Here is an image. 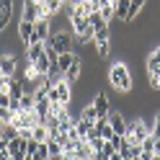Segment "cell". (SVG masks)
I'll list each match as a JSON object with an SVG mask.
<instances>
[{
    "mask_svg": "<svg viewBox=\"0 0 160 160\" xmlns=\"http://www.w3.org/2000/svg\"><path fill=\"white\" fill-rule=\"evenodd\" d=\"M108 83H111L114 91L119 93H129L132 91V72L124 62H114L111 70H108Z\"/></svg>",
    "mask_w": 160,
    "mask_h": 160,
    "instance_id": "obj_1",
    "label": "cell"
},
{
    "mask_svg": "<svg viewBox=\"0 0 160 160\" xmlns=\"http://www.w3.org/2000/svg\"><path fill=\"white\" fill-rule=\"evenodd\" d=\"M127 142L129 145H142V139L150 137V122L145 119H134V122H129V129H127Z\"/></svg>",
    "mask_w": 160,
    "mask_h": 160,
    "instance_id": "obj_2",
    "label": "cell"
},
{
    "mask_svg": "<svg viewBox=\"0 0 160 160\" xmlns=\"http://www.w3.org/2000/svg\"><path fill=\"white\" fill-rule=\"evenodd\" d=\"M49 101L52 103H65L70 106V101H72V83H67V80H57V85L49 88Z\"/></svg>",
    "mask_w": 160,
    "mask_h": 160,
    "instance_id": "obj_3",
    "label": "cell"
},
{
    "mask_svg": "<svg viewBox=\"0 0 160 160\" xmlns=\"http://www.w3.org/2000/svg\"><path fill=\"white\" fill-rule=\"evenodd\" d=\"M72 34H67V31H54L52 36H49V47L57 49V54H65V52H72Z\"/></svg>",
    "mask_w": 160,
    "mask_h": 160,
    "instance_id": "obj_4",
    "label": "cell"
},
{
    "mask_svg": "<svg viewBox=\"0 0 160 160\" xmlns=\"http://www.w3.org/2000/svg\"><path fill=\"white\" fill-rule=\"evenodd\" d=\"M49 36H52V18H39L34 23V36L28 44H36V42H49Z\"/></svg>",
    "mask_w": 160,
    "mask_h": 160,
    "instance_id": "obj_5",
    "label": "cell"
},
{
    "mask_svg": "<svg viewBox=\"0 0 160 160\" xmlns=\"http://www.w3.org/2000/svg\"><path fill=\"white\" fill-rule=\"evenodd\" d=\"M91 106L96 108V114H98V119H106L108 114H111V101H108V96H106L103 91H98V93H93V101H91Z\"/></svg>",
    "mask_w": 160,
    "mask_h": 160,
    "instance_id": "obj_6",
    "label": "cell"
},
{
    "mask_svg": "<svg viewBox=\"0 0 160 160\" xmlns=\"http://www.w3.org/2000/svg\"><path fill=\"white\" fill-rule=\"evenodd\" d=\"M108 119V124H111V129H114V134H127V129H129V122H127V116L122 114V111H111L106 116Z\"/></svg>",
    "mask_w": 160,
    "mask_h": 160,
    "instance_id": "obj_7",
    "label": "cell"
},
{
    "mask_svg": "<svg viewBox=\"0 0 160 160\" xmlns=\"http://www.w3.org/2000/svg\"><path fill=\"white\" fill-rule=\"evenodd\" d=\"M26 142H28V139H23V137L8 139V152H11L13 160H23V155H26Z\"/></svg>",
    "mask_w": 160,
    "mask_h": 160,
    "instance_id": "obj_8",
    "label": "cell"
},
{
    "mask_svg": "<svg viewBox=\"0 0 160 160\" xmlns=\"http://www.w3.org/2000/svg\"><path fill=\"white\" fill-rule=\"evenodd\" d=\"M93 42H96V54L101 59L111 54V34H98L93 36Z\"/></svg>",
    "mask_w": 160,
    "mask_h": 160,
    "instance_id": "obj_9",
    "label": "cell"
},
{
    "mask_svg": "<svg viewBox=\"0 0 160 160\" xmlns=\"http://www.w3.org/2000/svg\"><path fill=\"white\" fill-rule=\"evenodd\" d=\"M39 16H42V8H39V3L26 0V3H23V16H21V21H31V23H36Z\"/></svg>",
    "mask_w": 160,
    "mask_h": 160,
    "instance_id": "obj_10",
    "label": "cell"
},
{
    "mask_svg": "<svg viewBox=\"0 0 160 160\" xmlns=\"http://www.w3.org/2000/svg\"><path fill=\"white\" fill-rule=\"evenodd\" d=\"M31 36H34V23L31 21H18V39H21L23 47H28Z\"/></svg>",
    "mask_w": 160,
    "mask_h": 160,
    "instance_id": "obj_11",
    "label": "cell"
},
{
    "mask_svg": "<svg viewBox=\"0 0 160 160\" xmlns=\"http://www.w3.org/2000/svg\"><path fill=\"white\" fill-rule=\"evenodd\" d=\"M80 75H83V59L78 57L75 62L65 70V80H67V83H75V80H80Z\"/></svg>",
    "mask_w": 160,
    "mask_h": 160,
    "instance_id": "obj_12",
    "label": "cell"
},
{
    "mask_svg": "<svg viewBox=\"0 0 160 160\" xmlns=\"http://www.w3.org/2000/svg\"><path fill=\"white\" fill-rule=\"evenodd\" d=\"M16 67H18V62H16V57H13V54H3V57H0V70H3V75L13 78Z\"/></svg>",
    "mask_w": 160,
    "mask_h": 160,
    "instance_id": "obj_13",
    "label": "cell"
},
{
    "mask_svg": "<svg viewBox=\"0 0 160 160\" xmlns=\"http://www.w3.org/2000/svg\"><path fill=\"white\" fill-rule=\"evenodd\" d=\"M93 152H96V150L91 147V142H88L85 137L75 145V155H78V158H83V160H91V158H93Z\"/></svg>",
    "mask_w": 160,
    "mask_h": 160,
    "instance_id": "obj_14",
    "label": "cell"
},
{
    "mask_svg": "<svg viewBox=\"0 0 160 160\" xmlns=\"http://www.w3.org/2000/svg\"><path fill=\"white\" fill-rule=\"evenodd\" d=\"M44 52H47V44H44V42H36V44H28V47H26V57H28L26 62H34V59H39V57L44 54Z\"/></svg>",
    "mask_w": 160,
    "mask_h": 160,
    "instance_id": "obj_15",
    "label": "cell"
},
{
    "mask_svg": "<svg viewBox=\"0 0 160 160\" xmlns=\"http://www.w3.org/2000/svg\"><path fill=\"white\" fill-rule=\"evenodd\" d=\"M23 93H26V85L21 83V80H13L11 78V83H8V96H11L13 101H21Z\"/></svg>",
    "mask_w": 160,
    "mask_h": 160,
    "instance_id": "obj_16",
    "label": "cell"
},
{
    "mask_svg": "<svg viewBox=\"0 0 160 160\" xmlns=\"http://www.w3.org/2000/svg\"><path fill=\"white\" fill-rule=\"evenodd\" d=\"M93 127H96V132H98L101 139H111L114 137V129H111V124H108V119H98Z\"/></svg>",
    "mask_w": 160,
    "mask_h": 160,
    "instance_id": "obj_17",
    "label": "cell"
},
{
    "mask_svg": "<svg viewBox=\"0 0 160 160\" xmlns=\"http://www.w3.org/2000/svg\"><path fill=\"white\" fill-rule=\"evenodd\" d=\"M147 72H160V47H155L147 57Z\"/></svg>",
    "mask_w": 160,
    "mask_h": 160,
    "instance_id": "obj_18",
    "label": "cell"
},
{
    "mask_svg": "<svg viewBox=\"0 0 160 160\" xmlns=\"http://www.w3.org/2000/svg\"><path fill=\"white\" fill-rule=\"evenodd\" d=\"M114 18L119 21H127V13H129V0H114Z\"/></svg>",
    "mask_w": 160,
    "mask_h": 160,
    "instance_id": "obj_19",
    "label": "cell"
},
{
    "mask_svg": "<svg viewBox=\"0 0 160 160\" xmlns=\"http://www.w3.org/2000/svg\"><path fill=\"white\" fill-rule=\"evenodd\" d=\"M78 119H83V122H91V124H96L98 122V114H96V108L91 106V103H88V106H83V108H80V116Z\"/></svg>",
    "mask_w": 160,
    "mask_h": 160,
    "instance_id": "obj_20",
    "label": "cell"
},
{
    "mask_svg": "<svg viewBox=\"0 0 160 160\" xmlns=\"http://www.w3.org/2000/svg\"><path fill=\"white\" fill-rule=\"evenodd\" d=\"M147 3V0H129V13H127V21H134V18L139 16V11H142V5Z\"/></svg>",
    "mask_w": 160,
    "mask_h": 160,
    "instance_id": "obj_21",
    "label": "cell"
},
{
    "mask_svg": "<svg viewBox=\"0 0 160 160\" xmlns=\"http://www.w3.org/2000/svg\"><path fill=\"white\" fill-rule=\"evenodd\" d=\"M36 106V98H34V91H26L21 96V111H34Z\"/></svg>",
    "mask_w": 160,
    "mask_h": 160,
    "instance_id": "obj_22",
    "label": "cell"
},
{
    "mask_svg": "<svg viewBox=\"0 0 160 160\" xmlns=\"http://www.w3.org/2000/svg\"><path fill=\"white\" fill-rule=\"evenodd\" d=\"M31 134H34L36 142H47V139H49V129H47V124H36L31 129Z\"/></svg>",
    "mask_w": 160,
    "mask_h": 160,
    "instance_id": "obj_23",
    "label": "cell"
},
{
    "mask_svg": "<svg viewBox=\"0 0 160 160\" xmlns=\"http://www.w3.org/2000/svg\"><path fill=\"white\" fill-rule=\"evenodd\" d=\"M31 65H34V67H36L42 75H49V57H47V52H44L42 57H39V59H34Z\"/></svg>",
    "mask_w": 160,
    "mask_h": 160,
    "instance_id": "obj_24",
    "label": "cell"
},
{
    "mask_svg": "<svg viewBox=\"0 0 160 160\" xmlns=\"http://www.w3.org/2000/svg\"><path fill=\"white\" fill-rule=\"evenodd\" d=\"M11 23V5H0V31H5Z\"/></svg>",
    "mask_w": 160,
    "mask_h": 160,
    "instance_id": "obj_25",
    "label": "cell"
},
{
    "mask_svg": "<svg viewBox=\"0 0 160 160\" xmlns=\"http://www.w3.org/2000/svg\"><path fill=\"white\" fill-rule=\"evenodd\" d=\"M0 137H3V139H13V137H18V127H13V124H3V127H0Z\"/></svg>",
    "mask_w": 160,
    "mask_h": 160,
    "instance_id": "obj_26",
    "label": "cell"
},
{
    "mask_svg": "<svg viewBox=\"0 0 160 160\" xmlns=\"http://www.w3.org/2000/svg\"><path fill=\"white\" fill-rule=\"evenodd\" d=\"M34 111L39 114V119H44V116L49 114V98H42V101H36V106H34Z\"/></svg>",
    "mask_w": 160,
    "mask_h": 160,
    "instance_id": "obj_27",
    "label": "cell"
},
{
    "mask_svg": "<svg viewBox=\"0 0 160 160\" xmlns=\"http://www.w3.org/2000/svg\"><path fill=\"white\" fill-rule=\"evenodd\" d=\"M150 137L160 139V111L152 116V122H150Z\"/></svg>",
    "mask_w": 160,
    "mask_h": 160,
    "instance_id": "obj_28",
    "label": "cell"
},
{
    "mask_svg": "<svg viewBox=\"0 0 160 160\" xmlns=\"http://www.w3.org/2000/svg\"><path fill=\"white\" fill-rule=\"evenodd\" d=\"M75 129H78L80 137H85V134L93 129V124H91V122H83V119H78V122H75Z\"/></svg>",
    "mask_w": 160,
    "mask_h": 160,
    "instance_id": "obj_29",
    "label": "cell"
},
{
    "mask_svg": "<svg viewBox=\"0 0 160 160\" xmlns=\"http://www.w3.org/2000/svg\"><path fill=\"white\" fill-rule=\"evenodd\" d=\"M47 150H49V158H52V155H62V147H59V142H57V139H52V137L47 139Z\"/></svg>",
    "mask_w": 160,
    "mask_h": 160,
    "instance_id": "obj_30",
    "label": "cell"
},
{
    "mask_svg": "<svg viewBox=\"0 0 160 160\" xmlns=\"http://www.w3.org/2000/svg\"><path fill=\"white\" fill-rule=\"evenodd\" d=\"M98 13H101V18H106V21H111V18L116 16V13H114V5H111V3H103Z\"/></svg>",
    "mask_w": 160,
    "mask_h": 160,
    "instance_id": "obj_31",
    "label": "cell"
},
{
    "mask_svg": "<svg viewBox=\"0 0 160 160\" xmlns=\"http://www.w3.org/2000/svg\"><path fill=\"white\" fill-rule=\"evenodd\" d=\"M13 111H11V108H3V106H0V124H11L13 122Z\"/></svg>",
    "mask_w": 160,
    "mask_h": 160,
    "instance_id": "obj_32",
    "label": "cell"
},
{
    "mask_svg": "<svg viewBox=\"0 0 160 160\" xmlns=\"http://www.w3.org/2000/svg\"><path fill=\"white\" fill-rule=\"evenodd\" d=\"M11 101H13V98L8 96V91H3V93H0V106H3V108H11Z\"/></svg>",
    "mask_w": 160,
    "mask_h": 160,
    "instance_id": "obj_33",
    "label": "cell"
},
{
    "mask_svg": "<svg viewBox=\"0 0 160 160\" xmlns=\"http://www.w3.org/2000/svg\"><path fill=\"white\" fill-rule=\"evenodd\" d=\"M145 150V152H152V137H147V139H142V145H139Z\"/></svg>",
    "mask_w": 160,
    "mask_h": 160,
    "instance_id": "obj_34",
    "label": "cell"
},
{
    "mask_svg": "<svg viewBox=\"0 0 160 160\" xmlns=\"http://www.w3.org/2000/svg\"><path fill=\"white\" fill-rule=\"evenodd\" d=\"M152 155H160V139L152 137Z\"/></svg>",
    "mask_w": 160,
    "mask_h": 160,
    "instance_id": "obj_35",
    "label": "cell"
},
{
    "mask_svg": "<svg viewBox=\"0 0 160 160\" xmlns=\"http://www.w3.org/2000/svg\"><path fill=\"white\" fill-rule=\"evenodd\" d=\"M108 160H124V155H122V152H114V155L108 158Z\"/></svg>",
    "mask_w": 160,
    "mask_h": 160,
    "instance_id": "obj_36",
    "label": "cell"
},
{
    "mask_svg": "<svg viewBox=\"0 0 160 160\" xmlns=\"http://www.w3.org/2000/svg\"><path fill=\"white\" fill-rule=\"evenodd\" d=\"M70 5H80V3H85V0H67Z\"/></svg>",
    "mask_w": 160,
    "mask_h": 160,
    "instance_id": "obj_37",
    "label": "cell"
},
{
    "mask_svg": "<svg viewBox=\"0 0 160 160\" xmlns=\"http://www.w3.org/2000/svg\"><path fill=\"white\" fill-rule=\"evenodd\" d=\"M0 5H11V0H0Z\"/></svg>",
    "mask_w": 160,
    "mask_h": 160,
    "instance_id": "obj_38",
    "label": "cell"
},
{
    "mask_svg": "<svg viewBox=\"0 0 160 160\" xmlns=\"http://www.w3.org/2000/svg\"><path fill=\"white\" fill-rule=\"evenodd\" d=\"M152 160H160V155H152Z\"/></svg>",
    "mask_w": 160,
    "mask_h": 160,
    "instance_id": "obj_39",
    "label": "cell"
},
{
    "mask_svg": "<svg viewBox=\"0 0 160 160\" xmlns=\"http://www.w3.org/2000/svg\"><path fill=\"white\" fill-rule=\"evenodd\" d=\"M31 3H44V0H31Z\"/></svg>",
    "mask_w": 160,
    "mask_h": 160,
    "instance_id": "obj_40",
    "label": "cell"
}]
</instances>
